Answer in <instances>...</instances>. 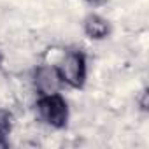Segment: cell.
<instances>
[{
  "mask_svg": "<svg viewBox=\"0 0 149 149\" xmlns=\"http://www.w3.org/2000/svg\"><path fill=\"white\" fill-rule=\"evenodd\" d=\"M84 33L91 39H104L107 33H109V23L107 19H104L102 16H97V14H91L84 19Z\"/></svg>",
  "mask_w": 149,
  "mask_h": 149,
  "instance_id": "4",
  "label": "cell"
},
{
  "mask_svg": "<svg viewBox=\"0 0 149 149\" xmlns=\"http://www.w3.org/2000/svg\"><path fill=\"white\" fill-rule=\"evenodd\" d=\"M35 112H37L39 121L51 128H61L67 125V119H68V109H67L65 100L60 97V93L37 97Z\"/></svg>",
  "mask_w": 149,
  "mask_h": 149,
  "instance_id": "1",
  "label": "cell"
},
{
  "mask_svg": "<svg viewBox=\"0 0 149 149\" xmlns=\"http://www.w3.org/2000/svg\"><path fill=\"white\" fill-rule=\"evenodd\" d=\"M65 53H67V51H65L63 47H58V46H53V47L46 49V51H44V56H42L44 65H49V67H58V65H60V61L63 60Z\"/></svg>",
  "mask_w": 149,
  "mask_h": 149,
  "instance_id": "5",
  "label": "cell"
},
{
  "mask_svg": "<svg viewBox=\"0 0 149 149\" xmlns=\"http://www.w3.org/2000/svg\"><path fill=\"white\" fill-rule=\"evenodd\" d=\"M65 86L63 79L60 77V72L56 67L49 65H39L33 70V79H32V88L39 97H47V95H58L61 93V88Z\"/></svg>",
  "mask_w": 149,
  "mask_h": 149,
  "instance_id": "2",
  "label": "cell"
},
{
  "mask_svg": "<svg viewBox=\"0 0 149 149\" xmlns=\"http://www.w3.org/2000/svg\"><path fill=\"white\" fill-rule=\"evenodd\" d=\"M56 68L60 72V77L63 79L65 86L79 88L83 84L84 74H86V63H84V56L81 53L67 51Z\"/></svg>",
  "mask_w": 149,
  "mask_h": 149,
  "instance_id": "3",
  "label": "cell"
}]
</instances>
